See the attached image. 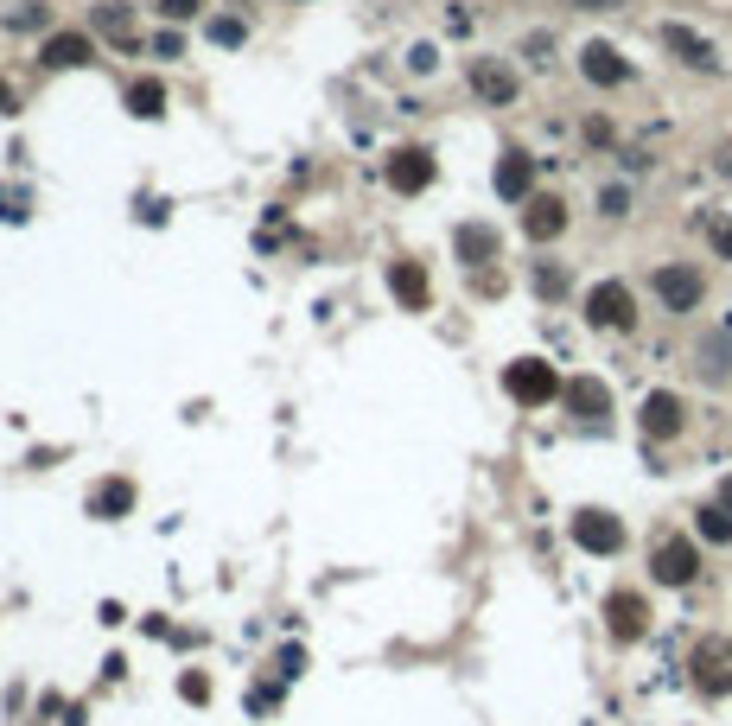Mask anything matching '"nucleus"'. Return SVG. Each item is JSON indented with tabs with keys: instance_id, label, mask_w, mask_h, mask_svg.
<instances>
[{
	"instance_id": "20",
	"label": "nucleus",
	"mask_w": 732,
	"mask_h": 726,
	"mask_svg": "<svg viewBox=\"0 0 732 726\" xmlns=\"http://www.w3.org/2000/svg\"><path fill=\"white\" fill-rule=\"evenodd\" d=\"M701 236H707V255H713V262L732 268V211H713V217L701 223Z\"/></svg>"
},
{
	"instance_id": "13",
	"label": "nucleus",
	"mask_w": 732,
	"mask_h": 726,
	"mask_svg": "<svg viewBox=\"0 0 732 726\" xmlns=\"http://www.w3.org/2000/svg\"><path fill=\"white\" fill-rule=\"evenodd\" d=\"M561 408L573 421H605V414H612V383H605V376H567Z\"/></svg>"
},
{
	"instance_id": "30",
	"label": "nucleus",
	"mask_w": 732,
	"mask_h": 726,
	"mask_svg": "<svg viewBox=\"0 0 732 726\" xmlns=\"http://www.w3.org/2000/svg\"><path fill=\"white\" fill-rule=\"evenodd\" d=\"M134 109H141V115H160V90H153V83H147V90H134Z\"/></svg>"
},
{
	"instance_id": "10",
	"label": "nucleus",
	"mask_w": 732,
	"mask_h": 726,
	"mask_svg": "<svg viewBox=\"0 0 732 726\" xmlns=\"http://www.w3.org/2000/svg\"><path fill=\"white\" fill-rule=\"evenodd\" d=\"M573 542L586 548V555H599V561H612V555H624V523L612 510H573Z\"/></svg>"
},
{
	"instance_id": "29",
	"label": "nucleus",
	"mask_w": 732,
	"mask_h": 726,
	"mask_svg": "<svg viewBox=\"0 0 732 726\" xmlns=\"http://www.w3.org/2000/svg\"><path fill=\"white\" fill-rule=\"evenodd\" d=\"M707 160H713V172H720V179H732V141H720V147L707 153Z\"/></svg>"
},
{
	"instance_id": "19",
	"label": "nucleus",
	"mask_w": 732,
	"mask_h": 726,
	"mask_svg": "<svg viewBox=\"0 0 732 726\" xmlns=\"http://www.w3.org/2000/svg\"><path fill=\"white\" fill-rule=\"evenodd\" d=\"M459 255H465V262H497V230H484V223H465V230H459Z\"/></svg>"
},
{
	"instance_id": "22",
	"label": "nucleus",
	"mask_w": 732,
	"mask_h": 726,
	"mask_svg": "<svg viewBox=\"0 0 732 726\" xmlns=\"http://www.w3.org/2000/svg\"><path fill=\"white\" fill-rule=\"evenodd\" d=\"M535 293H542V300H561V293H567V268H535Z\"/></svg>"
},
{
	"instance_id": "16",
	"label": "nucleus",
	"mask_w": 732,
	"mask_h": 726,
	"mask_svg": "<svg viewBox=\"0 0 732 726\" xmlns=\"http://www.w3.org/2000/svg\"><path fill=\"white\" fill-rule=\"evenodd\" d=\"M694 535H701L707 548H732V510L720 504V497H707V504L694 510Z\"/></svg>"
},
{
	"instance_id": "18",
	"label": "nucleus",
	"mask_w": 732,
	"mask_h": 726,
	"mask_svg": "<svg viewBox=\"0 0 732 726\" xmlns=\"http://www.w3.org/2000/svg\"><path fill=\"white\" fill-rule=\"evenodd\" d=\"M631 204H637V198H631V185H624V179H605V185H599V198H592V211H599L605 223H624V217H631Z\"/></svg>"
},
{
	"instance_id": "4",
	"label": "nucleus",
	"mask_w": 732,
	"mask_h": 726,
	"mask_svg": "<svg viewBox=\"0 0 732 726\" xmlns=\"http://www.w3.org/2000/svg\"><path fill=\"white\" fill-rule=\"evenodd\" d=\"M650 586H612L605 593V637L624 650V644H643L650 637Z\"/></svg>"
},
{
	"instance_id": "32",
	"label": "nucleus",
	"mask_w": 732,
	"mask_h": 726,
	"mask_svg": "<svg viewBox=\"0 0 732 726\" xmlns=\"http://www.w3.org/2000/svg\"><path fill=\"white\" fill-rule=\"evenodd\" d=\"M573 7H580V13H605V7H612V0H573Z\"/></svg>"
},
{
	"instance_id": "31",
	"label": "nucleus",
	"mask_w": 732,
	"mask_h": 726,
	"mask_svg": "<svg viewBox=\"0 0 732 726\" xmlns=\"http://www.w3.org/2000/svg\"><path fill=\"white\" fill-rule=\"evenodd\" d=\"M713 497H720V504H726V510H732V472H726V478H720V484H713Z\"/></svg>"
},
{
	"instance_id": "24",
	"label": "nucleus",
	"mask_w": 732,
	"mask_h": 726,
	"mask_svg": "<svg viewBox=\"0 0 732 726\" xmlns=\"http://www.w3.org/2000/svg\"><path fill=\"white\" fill-rule=\"evenodd\" d=\"M618 166H624V179H643V172L656 166V153H650V147H624V153H618Z\"/></svg>"
},
{
	"instance_id": "9",
	"label": "nucleus",
	"mask_w": 732,
	"mask_h": 726,
	"mask_svg": "<svg viewBox=\"0 0 732 726\" xmlns=\"http://www.w3.org/2000/svg\"><path fill=\"white\" fill-rule=\"evenodd\" d=\"M580 77L592 90H624V83H637V64L624 58L612 39H586L580 45Z\"/></svg>"
},
{
	"instance_id": "3",
	"label": "nucleus",
	"mask_w": 732,
	"mask_h": 726,
	"mask_svg": "<svg viewBox=\"0 0 732 726\" xmlns=\"http://www.w3.org/2000/svg\"><path fill=\"white\" fill-rule=\"evenodd\" d=\"M580 313L592 332H618V338H631L637 332V319H643V300H637V287L631 281H618V274H605V281H592L580 293Z\"/></svg>"
},
{
	"instance_id": "21",
	"label": "nucleus",
	"mask_w": 732,
	"mask_h": 726,
	"mask_svg": "<svg viewBox=\"0 0 732 726\" xmlns=\"http://www.w3.org/2000/svg\"><path fill=\"white\" fill-rule=\"evenodd\" d=\"M83 58H96V45L83 39V32H64V39L45 45V64H83Z\"/></svg>"
},
{
	"instance_id": "8",
	"label": "nucleus",
	"mask_w": 732,
	"mask_h": 726,
	"mask_svg": "<svg viewBox=\"0 0 732 726\" xmlns=\"http://www.w3.org/2000/svg\"><path fill=\"white\" fill-rule=\"evenodd\" d=\"M637 427H643V440H662V446H675L688 434V402L675 389H650L637 402Z\"/></svg>"
},
{
	"instance_id": "25",
	"label": "nucleus",
	"mask_w": 732,
	"mask_h": 726,
	"mask_svg": "<svg viewBox=\"0 0 732 726\" xmlns=\"http://www.w3.org/2000/svg\"><path fill=\"white\" fill-rule=\"evenodd\" d=\"M522 58H529V64H542V71H548V64H554V39H548V32L522 39Z\"/></svg>"
},
{
	"instance_id": "26",
	"label": "nucleus",
	"mask_w": 732,
	"mask_h": 726,
	"mask_svg": "<svg viewBox=\"0 0 732 726\" xmlns=\"http://www.w3.org/2000/svg\"><path fill=\"white\" fill-rule=\"evenodd\" d=\"M586 141H592V147H618V128H612L605 115H592V121H586Z\"/></svg>"
},
{
	"instance_id": "2",
	"label": "nucleus",
	"mask_w": 732,
	"mask_h": 726,
	"mask_svg": "<svg viewBox=\"0 0 732 726\" xmlns=\"http://www.w3.org/2000/svg\"><path fill=\"white\" fill-rule=\"evenodd\" d=\"M707 293H713L707 268H701V262H688V255H669V262H656V268H650V300H656L669 319H694V313L707 306Z\"/></svg>"
},
{
	"instance_id": "12",
	"label": "nucleus",
	"mask_w": 732,
	"mask_h": 726,
	"mask_svg": "<svg viewBox=\"0 0 732 726\" xmlns=\"http://www.w3.org/2000/svg\"><path fill=\"white\" fill-rule=\"evenodd\" d=\"M694 376L713 383V389L732 383V332H726V325H713V332L694 338Z\"/></svg>"
},
{
	"instance_id": "14",
	"label": "nucleus",
	"mask_w": 732,
	"mask_h": 726,
	"mask_svg": "<svg viewBox=\"0 0 732 726\" xmlns=\"http://www.w3.org/2000/svg\"><path fill=\"white\" fill-rule=\"evenodd\" d=\"M472 96L491 102V109H510V102L522 96V83H516V71L503 58H478L472 64Z\"/></svg>"
},
{
	"instance_id": "23",
	"label": "nucleus",
	"mask_w": 732,
	"mask_h": 726,
	"mask_svg": "<svg viewBox=\"0 0 732 726\" xmlns=\"http://www.w3.org/2000/svg\"><path fill=\"white\" fill-rule=\"evenodd\" d=\"M395 287H402V300H408V306H427V281H421V268H395Z\"/></svg>"
},
{
	"instance_id": "28",
	"label": "nucleus",
	"mask_w": 732,
	"mask_h": 726,
	"mask_svg": "<svg viewBox=\"0 0 732 726\" xmlns=\"http://www.w3.org/2000/svg\"><path fill=\"white\" fill-rule=\"evenodd\" d=\"M211 39H217V45H242V39H249V26H236V20H217V26H211Z\"/></svg>"
},
{
	"instance_id": "15",
	"label": "nucleus",
	"mask_w": 732,
	"mask_h": 726,
	"mask_svg": "<svg viewBox=\"0 0 732 726\" xmlns=\"http://www.w3.org/2000/svg\"><path fill=\"white\" fill-rule=\"evenodd\" d=\"M497 192L510 198V204H529V198H535V160H529V153H503V166H497Z\"/></svg>"
},
{
	"instance_id": "6",
	"label": "nucleus",
	"mask_w": 732,
	"mask_h": 726,
	"mask_svg": "<svg viewBox=\"0 0 732 726\" xmlns=\"http://www.w3.org/2000/svg\"><path fill=\"white\" fill-rule=\"evenodd\" d=\"M688 676L701 695H732V637L726 631H707V637H694V650H688Z\"/></svg>"
},
{
	"instance_id": "1",
	"label": "nucleus",
	"mask_w": 732,
	"mask_h": 726,
	"mask_svg": "<svg viewBox=\"0 0 732 726\" xmlns=\"http://www.w3.org/2000/svg\"><path fill=\"white\" fill-rule=\"evenodd\" d=\"M701 574H707V542L694 529H656L650 535V586L688 593Z\"/></svg>"
},
{
	"instance_id": "33",
	"label": "nucleus",
	"mask_w": 732,
	"mask_h": 726,
	"mask_svg": "<svg viewBox=\"0 0 732 726\" xmlns=\"http://www.w3.org/2000/svg\"><path fill=\"white\" fill-rule=\"evenodd\" d=\"M726 332H732V319H726Z\"/></svg>"
},
{
	"instance_id": "11",
	"label": "nucleus",
	"mask_w": 732,
	"mask_h": 726,
	"mask_svg": "<svg viewBox=\"0 0 732 726\" xmlns=\"http://www.w3.org/2000/svg\"><path fill=\"white\" fill-rule=\"evenodd\" d=\"M567 223H573V211H567L561 192H535L529 204H522V236L529 242H561Z\"/></svg>"
},
{
	"instance_id": "7",
	"label": "nucleus",
	"mask_w": 732,
	"mask_h": 726,
	"mask_svg": "<svg viewBox=\"0 0 732 726\" xmlns=\"http://www.w3.org/2000/svg\"><path fill=\"white\" fill-rule=\"evenodd\" d=\"M656 45L669 51L682 71H694V77H720V45H713L707 32H694V26H682V20H662V26H656Z\"/></svg>"
},
{
	"instance_id": "5",
	"label": "nucleus",
	"mask_w": 732,
	"mask_h": 726,
	"mask_svg": "<svg viewBox=\"0 0 732 726\" xmlns=\"http://www.w3.org/2000/svg\"><path fill=\"white\" fill-rule=\"evenodd\" d=\"M503 389H510V402H522V408H548V402H561L567 376L554 370L548 357H516L510 370H503Z\"/></svg>"
},
{
	"instance_id": "27",
	"label": "nucleus",
	"mask_w": 732,
	"mask_h": 726,
	"mask_svg": "<svg viewBox=\"0 0 732 726\" xmlns=\"http://www.w3.org/2000/svg\"><path fill=\"white\" fill-rule=\"evenodd\" d=\"M160 13H166V20H198L204 0H160Z\"/></svg>"
},
{
	"instance_id": "17",
	"label": "nucleus",
	"mask_w": 732,
	"mask_h": 726,
	"mask_svg": "<svg viewBox=\"0 0 732 726\" xmlns=\"http://www.w3.org/2000/svg\"><path fill=\"white\" fill-rule=\"evenodd\" d=\"M389 179H395V185H402V192H421V185L433 179V166H427V153H421V147H402V153H395V166H389Z\"/></svg>"
}]
</instances>
